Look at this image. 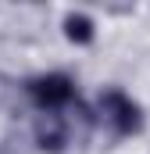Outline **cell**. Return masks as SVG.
I'll return each mask as SVG.
<instances>
[{"label":"cell","instance_id":"1","mask_svg":"<svg viewBox=\"0 0 150 154\" xmlns=\"http://www.w3.org/2000/svg\"><path fill=\"white\" fill-rule=\"evenodd\" d=\"M100 115L114 125L118 136H132V133L143 129V111H140V104H136L129 93H122V90H104V93H100Z\"/></svg>","mask_w":150,"mask_h":154},{"label":"cell","instance_id":"4","mask_svg":"<svg viewBox=\"0 0 150 154\" xmlns=\"http://www.w3.org/2000/svg\"><path fill=\"white\" fill-rule=\"evenodd\" d=\"M64 36L72 39V43H89V39H93V22H89L86 14L72 11V14L64 18Z\"/></svg>","mask_w":150,"mask_h":154},{"label":"cell","instance_id":"3","mask_svg":"<svg viewBox=\"0 0 150 154\" xmlns=\"http://www.w3.org/2000/svg\"><path fill=\"white\" fill-rule=\"evenodd\" d=\"M68 143V125L61 115H43L36 122V147L39 151H50V154H61Z\"/></svg>","mask_w":150,"mask_h":154},{"label":"cell","instance_id":"2","mask_svg":"<svg viewBox=\"0 0 150 154\" xmlns=\"http://www.w3.org/2000/svg\"><path fill=\"white\" fill-rule=\"evenodd\" d=\"M29 93H32V100H36L43 111H57V108H64V104H72L75 97V82L68 75H61V72H54V75H39L29 82Z\"/></svg>","mask_w":150,"mask_h":154}]
</instances>
